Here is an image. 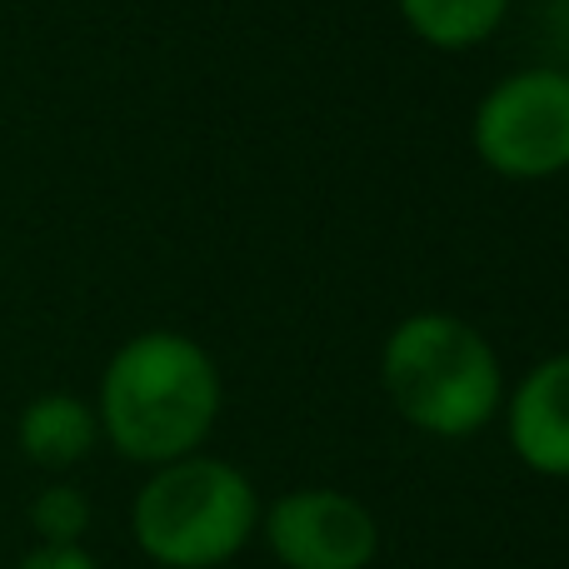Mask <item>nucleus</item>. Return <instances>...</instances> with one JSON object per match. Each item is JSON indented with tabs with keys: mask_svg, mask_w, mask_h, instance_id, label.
Wrapping results in <instances>:
<instances>
[{
	"mask_svg": "<svg viewBox=\"0 0 569 569\" xmlns=\"http://www.w3.org/2000/svg\"><path fill=\"white\" fill-rule=\"evenodd\" d=\"M100 445L156 470L210 445L226 410L220 365L186 330H140L110 350L96 385Z\"/></svg>",
	"mask_w": 569,
	"mask_h": 569,
	"instance_id": "1",
	"label": "nucleus"
},
{
	"mask_svg": "<svg viewBox=\"0 0 569 569\" xmlns=\"http://www.w3.org/2000/svg\"><path fill=\"white\" fill-rule=\"evenodd\" d=\"M380 390L410 430L430 440H475L500 420L505 365L480 325L450 310H415L380 345Z\"/></svg>",
	"mask_w": 569,
	"mask_h": 569,
	"instance_id": "2",
	"label": "nucleus"
},
{
	"mask_svg": "<svg viewBox=\"0 0 569 569\" xmlns=\"http://www.w3.org/2000/svg\"><path fill=\"white\" fill-rule=\"evenodd\" d=\"M260 490L220 455H186L146 470L130 500V540L156 569H220L260 535Z\"/></svg>",
	"mask_w": 569,
	"mask_h": 569,
	"instance_id": "3",
	"label": "nucleus"
},
{
	"mask_svg": "<svg viewBox=\"0 0 569 569\" xmlns=\"http://www.w3.org/2000/svg\"><path fill=\"white\" fill-rule=\"evenodd\" d=\"M470 146L505 180H555L569 170V70L520 66L480 96Z\"/></svg>",
	"mask_w": 569,
	"mask_h": 569,
	"instance_id": "4",
	"label": "nucleus"
},
{
	"mask_svg": "<svg viewBox=\"0 0 569 569\" xmlns=\"http://www.w3.org/2000/svg\"><path fill=\"white\" fill-rule=\"evenodd\" d=\"M260 540L280 569H370L380 560V515L350 490L300 485L260 510Z\"/></svg>",
	"mask_w": 569,
	"mask_h": 569,
	"instance_id": "5",
	"label": "nucleus"
},
{
	"mask_svg": "<svg viewBox=\"0 0 569 569\" xmlns=\"http://www.w3.org/2000/svg\"><path fill=\"white\" fill-rule=\"evenodd\" d=\"M510 455L540 480H569V350L535 360L500 405Z\"/></svg>",
	"mask_w": 569,
	"mask_h": 569,
	"instance_id": "6",
	"label": "nucleus"
},
{
	"mask_svg": "<svg viewBox=\"0 0 569 569\" xmlns=\"http://www.w3.org/2000/svg\"><path fill=\"white\" fill-rule=\"evenodd\" d=\"M16 450L26 455V465L66 480L76 465H86L100 450L96 405L70 390H46L26 400L16 415Z\"/></svg>",
	"mask_w": 569,
	"mask_h": 569,
	"instance_id": "7",
	"label": "nucleus"
},
{
	"mask_svg": "<svg viewBox=\"0 0 569 569\" xmlns=\"http://www.w3.org/2000/svg\"><path fill=\"white\" fill-rule=\"evenodd\" d=\"M410 36L430 50H475L500 30L510 0H395Z\"/></svg>",
	"mask_w": 569,
	"mask_h": 569,
	"instance_id": "8",
	"label": "nucleus"
},
{
	"mask_svg": "<svg viewBox=\"0 0 569 569\" xmlns=\"http://www.w3.org/2000/svg\"><path fill=\"white\" fill-rule=\"evenodd\" d=\"M26 520H30L36 545H86L90 525H96V505H90V495L80 485L50 480L36 490Z\"/></svg>",
	"mask_w": 569,
	"mask_h": 569,
	"instance_id": "9",
	"label": "nucleus"
},
{
	"mask_svg": "<svg viewBox=\"0 0 569 569\" xmlns=\"http://www.w3.org/2000/svg\"><path fill=\"white\" fill-rule=\"evenodd\" d=\"M16 569H100V560L86 545H30Z\"/></svg>",
	"mask_w": 569,
	"mask_h": 569,
	"instance_id": "10",
	"label": "nucleus"
}]
</instances>
